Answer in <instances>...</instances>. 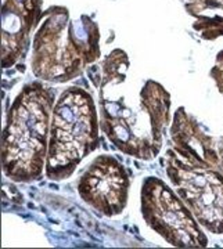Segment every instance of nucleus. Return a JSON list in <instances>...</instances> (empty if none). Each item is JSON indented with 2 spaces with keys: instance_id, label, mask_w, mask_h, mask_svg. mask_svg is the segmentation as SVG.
<instances>
[{
  "instance_id": "obj_1",
  "label": "nucleus",
  "mask_w": 223,
  "mask_h": 249,
  "mask_svg": "<svg viewBox=\"0 0 223 249\" xmlns=\"http://www.w3.org/2000/svg\"><path fill=\"white\" fill-rule=\"evenodd\" d=\"M53 90L29 83L18 93L6 118L1 139V168L16 183H31L46 170Z\"/></svg>"
},
{
  "instance_id": "obj_5",
  "label": "nucleus",
  "mask_w": 223,
  "mask_h": 249,
  "mask_svg": "<svg viewBox=\"0 0 223 249\" xmlns=\"http://www.w3.org/2000/svg\"><path fill=\"white\" fill-rule=\"evenodd\" d=\"M167 175L178 196L206 231L223 234V173L167 151Z\"/></svg>"
},
{
  "instance_id": "obj_6",
  "label": "nucleus",
  "mask_w": 223,
  "mask_h": 249,
  "mask_svg": "<svg viewBox=\"0 0 223 249\" xmlns=\"http://www.w3.org/2000/svg\"><path fill=\"white\" fill-rule=\"evenodd\" d=\"M70 28L64 16H54L36 36L32 71L37 78L54 83H64L78 76L92 61L79 52L68 35Z\"/></svg>"
},
{
  "instance_id": "obj_3",
  "label": "nucleus",
  "mask_w": 223,
  "mask_h": 249,
  "mask_svg": "<svg viewBox=\"0 0 223 249\" xmlns=\"http://www.w3.org/2000/svg\"><path fill=\"white\" fill-rule=\"evenodd\" d=\"M98 133L100 122L92 94L79 88L64 90L53 108L46 176L57 181L72 176L98 147Z\"/></svg>"
},
{
  "instance_id": "obj_4",
  "label": "nucleus",
  "mask_w": 223,
  "mask_h": 249,
  "mask_svg": "<svg viewBox=\"0 0 223 249\" xmlns=\"http://www.w3.org/2000/svg\"><path fill=\"white\" fill-rule=\"evenodd\" d=\"M140 209L146 224L160 237L178 248H205L208 238L194 214L161 178H144L140 193Z\"/></svg>"
},
{
  "instance_id": "obj_10",
  "label": "nucleus",
  "mask_w": 223,
  "mask_h": 249,
  "mask_svg": "<svg viewBox=\"0 0 223 249\" xmlns=\"http://www.w3.org/2000/svg\"><path fill=\"white\" fill-rule=\"evenodd\" d=\"M194 6H198L203 10L206 9H222L223 0H191Z\"/></svg>"
},
{
  "instance_id": "obj_9",
  "label": "nucleus",
  "mask_w": 223,
  "mask_h": 249,
  "mask_svg": "<svg viewBox=\"0 0 223 249\" xmlns=\"http://www.w3.org/2000/svg\"><path fill=\"white\" fill-rule=\"evenodd\" d=\"M211 76L216 83V88L223 94V52H221L216 57V62L211 71Z\"/></svg>"
},
{
  "instance_id": "obj_7",
  "label": "nucleus",
  "mask_w": 223,
  "mask_h": 249,
  "mask_svg": "<svg viewBox=\"0 0 223 249\" xmlns=\"http://www.w3.org/2000/svg\"><path fill=\"white\" fill-rule=\"evenodd\" d=\"M129 176L115 157L103 154L92 160L78 180V194L93 211L115 217L125 211L129 196Z\"/></svg>"
},
{
  "instance_id": "obj_8",
  "label": "nucleus",
  "mask_w": 223,
  "mask_h": 249,
  "mask_svg": "<svg viewBox=\"0 0 223 249\" xmlns=\"http://www.w3.org/2000/svg\"><path fill=\"white\" fill-rule=\"evenodd\" d=\"M173 151L182 160L223 173V134L216 137L204 130L185 108H179L170 129Z\"/></svg>"
},
{
  "instance_id": "obj_2",
  "label": "nucleus",
  "mask_w": 223,
  "mask_h": 249,
  "mask_svg": "<svg viewBox=\"0 0 223 249\" xmlns=\"http://www.w3.org/2000/svg\"><path fill=\"white\" fill-rule=\"evenodd\" d=\"M169 93L160 83L147 80L133 104L125 96L100 93V126L121 152L137 160H154L169 124Z\"/></svg>"
}]
</instances>
